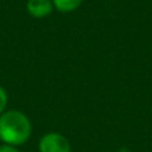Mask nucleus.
<instances>
[{
	"label": "nucleus",
	"mask_w": 152,
	"mask_h": 152,
	"mask_svg": "<svg viewBox=\"0 0 152 152\" xmlns=\"http://www.w3.org/2000/svg\"><path fill=\"white\" fill-rule=\"evenodd\" d=\"M32 124L27 115L18 110L4 111L0 115V140L13 147L21 145L29 139Z\"/></svg>",
	"instance_id": "nucleus-1"
},
{
	"label": "nucleus",
	"mask_w": 152,
	"mask_h": 152,
	"mask_svg": "<svg viewBox=\"0 0 152 152\" xmlns=\"http://www.w3.org/2000/svg\"><path fill=\"white\" fill-rule=\"evenodd\" d=\"M39 152H71V144L61 134L50 132L40 139Z\"/></svg>",
	"instance_id": "nucleus-2"
},
{
	"label": "nucleus",
	"mask_w": 152,
	"mask_h": 152,
	"mask_svg": "<svg viewBox=\"0 0 152 152\" xmlns=\"http://www.w3.org/2000/svg\"><path fill=\"white\" fill-rule=\"evenodd\" d=\"M27 11L34 18H45L53 11V3L52 0H28Z\"/></svg>",
	"instance_id": "nucleus-3"
},
{
	"label": "nucleus",
	"mask_w": 152,
	"mask_h": 152,
	"mask_svg": "<svg viewBox=\"0 0 152 152\" xmlns=\"http://www.w3.org/2000/svg\"><path fill=\"white\" fill-rule=\"evenodd\" d=\"M81 1H83V0H52L53 7L58 11L64 12V13L74 12L75 10H77V8L80 7Z\"/></svg>",
	"instance_id": "nucleus-4"
},
{
	"label": "nucleus",
	"mask_w": 152,
	"mask_h": 152,
	"mask_svg": "<svg viewBox=\"0 0 152 152\" xmlns=\"http://www.w3.org/2000/svg\"><path fill=\"white\" fill-rule=\"evenodd\" d=\"M7 103H8V95L5 92V89L3 87H0V115L5 111Z\"/></svg>",
	"instance_id": "nucleus-5"
},
{
	"label": "nucleus",
	"mask_w": 152,
	"mask_h": 152,
	"mask_svg": "<svg viewBox=\"0 0 152 152\" xmlns=\"http://www.w3.org/2000/svg\"><path fill=\"white\" fill-rule=\"evenodd\" d=\"M0 152H19V150L13 145L10 144H1L0 145Z\"/></svg>",
	"instance_id": "nucleus-6"
}]
</instances>
